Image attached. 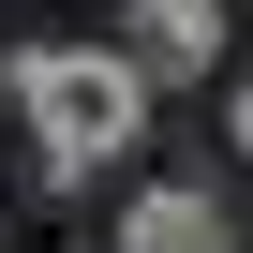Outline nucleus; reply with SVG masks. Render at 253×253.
<instances>
[{
  "label": "nucleus",
  "instance_id": "obj_2",
  "mask_svg": "<svg viewBox=\"0 0 253 253\" xmlns=\"http://www.w3.org/2000/svg\"><path fill=\"white\" fill-rule=\"evenodd\" d=\"M119 60H134L149 89L164 75H209L223 60V0H134V15H119Z\"/></svg>",
  "mask_w": 253,
  "mask_h": 253
},
{
  "label": "nucleus",
  "instance_id": "obj_1",
  "mask_svg": "<svg viewBox=\"0 0 253 253\" xmlns=\"http://www.w3.org/2000/svg\"><path fill=\"white\" fill-rule=\"evenodd\" d=\"M15 119H30V149L60 179H104V164H134L149 75L119 60V45H15Z\"/></svg>",
  "mask_w": 253,
  "mask_h": 253
},
{
  "label": "nucleus",
  "instance_id": "obj_4",
  "mask_svg": "<svg viewBox=\"0 0 253 253\" xmlns=\"http://www.w3.org/2000/svg\"><path fill=\"white\" fill-rule=\"evenodd\" d=\"M223 134H238V149H253V75H238V104H223Z\"/></svg>",
  "mask_w": 253,
  "mask_h": 253
},
{
  "label": "nucleus",
  "instance_id": "obj_3",
  "mask_svg": "<svg viewBox=\"0 0 253 253\" xmlns=\"http://www.w3.org/2000/svg\"><path fill=\"white\" fill-rule=\"evenodd\" d=\"M119 253H223V194L209 179H149L134 223H119Z\"/></svg>",
  "mask_w": 253,
  "mask_h": 253
}]
</instances>
